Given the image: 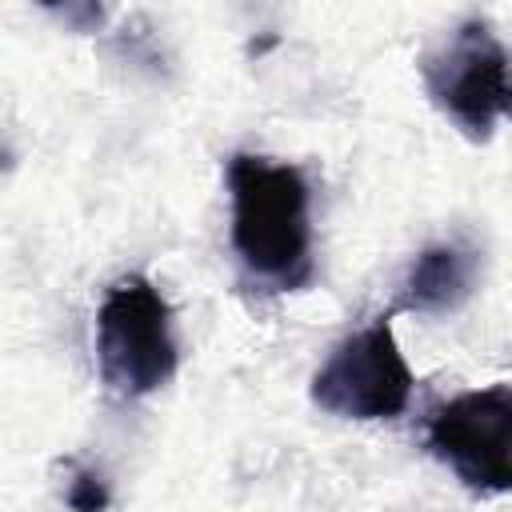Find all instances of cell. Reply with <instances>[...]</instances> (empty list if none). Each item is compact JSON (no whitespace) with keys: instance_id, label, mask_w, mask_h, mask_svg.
I'll return each instance as SVG.
<instances>
[{"instance_id":"obj_1","label":"cell","mask_w":512,"mask_h":512,"mask_svg":"<svg viewBox=\"0 0 512 512\" xmlns=\"http://www.w3.org/2000/svg\"><path fill=\"white\" fill-rule=\"evenodd\" d=\"M232 252L264 292H300L316 280L312 256V188L308 176L260 152H232L224 168Z\"/></svg>"},{"instance_id":"obj_2","label":"cell","mask_w":512,"mask_h":512,"mask_svg":"<svg viewBox=\"0 0 512 512\" xmlns=\"http://www.w3.org/2000/svg\"><path fill=\"white\" fill-rule=\"evenodd\" d=\"M96 368L104 388L120 400L152 396L176 376V316L148 276L128 272L104 288L96 308Z\"/></svg>"},{"instance_id":"obj_3","label":"cell","mask_w":512,"mask_h":512,"mask_svg":"<svg viewBox=\"0 0 512 512\" xmlns=\"http://www.w3.org/2000/svg\"><path fill=\"white\" fill-rule=\"evenodd\" d=\"M420 80L428 100L468 140H488L500 120H512V48L480 16L456 24L444 44L424 52Z\"/></svg>"},{"instance_id":"obj_4","label":"cell","mask_w":512,"mask_h":512,"mask_svg":"<svg viewBox=\"0 0 512 512\" xmlns=\"http://www.w3.org/2000/svg\"><path fill=\"white\" fill-rule=\"evenodd\" d=\"M412 368L396 344L392 312L344 336L312 372L308 396L320 412L340 420H392L412 400Z\"/></svg>"},{"instance_id":"obj_5","label":"cell","mask_w":512,"mask_h":512,"mask_svg":"<svg viewBox=\"0 0 512 512\" xmlns=\"http://www.w3.org/2000/svg\"><path fill=\"white\" fill-rule=\"evenodd\" d=\"M424 440L464 488L480 496L512 492V384L468 388L444 400L432 408Z\"/></svg>"},{"instance_id":"obj_6","label":"cell","mask_w":512,"mask_h":512,"mask_svg":"<svg viewBox=\"0 0 512 512\" xmlns=\"http://www.w3.org/2000/svg\"><path fill=\"white\" fill-rule=\"evenodd\" d=\"M480 276V252L464 240H436L416 252L408 264L392 316L396 312H420V316H440L456 312L472 292Z\"/></svg>"},{"instance_id":"obj_7","label":"cell","mask_w":512,"mask_h":512,"mask_svg":"<svg viewBox=\"0 0 512 512\" xmlns=\"http://www.w3.org/2000/svg\"><path fill=\"white\" fill-rule=\"evenodd\" d=\"M64 504L72 512H108L112 504V488L96 468H72L68 488H64Z\"/></svg>"},{"instance_id":"obj_8","label":"cell","mask_w":512,"mask_h":512,"mask_svg":"<svg viewBox=\"0 0 512 512\" xmlns=\"http://www.w3.org/2000/svg\"><path fill=\"white\" fill-rule=\"evenodd\" d=\"M52 16H60L64 24H72L76 32H96L100 20H104V8L100 4H44Z\"/></svg>"}]
</instances>
